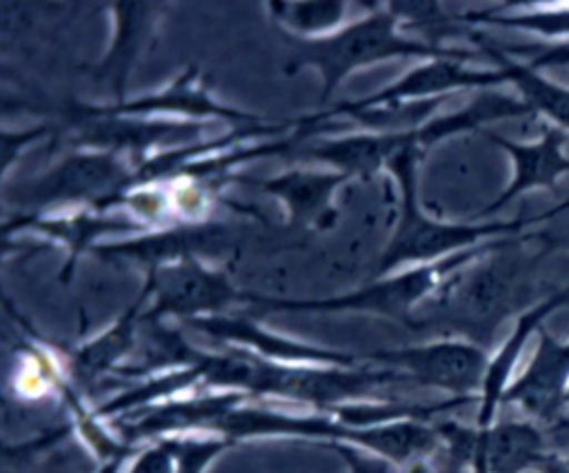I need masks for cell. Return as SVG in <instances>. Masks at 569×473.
Here are the masks:
<instances>
[{"mask_svg": "<svg viewBox=\"0 0 569 473\" xmlns=\"http://www.w3.org/2000/svg\"><path fill=\"white\" fill-rule=\"evenodd\" d=\"M565 409H567V413H565V415L569 417V391H567V397H565Z\"/></svg>", "mask_w": 569, "mask_h": 473, "instance_id": "d6a6232c", "label": "cell"}, {"mask_svg": "<svg viewBox=\"0 0 569 473\" xmlns=\"http://www.w3.org/2000/svg\"><path fill=\"white\" fill-rule=\"evenodd\" d=\"M71 127L78 129L80 144L96 147L102 151H142L153 142L173 140L182 135H196L200 127L193 124H173V122H140L131 115L102 113L98 107H73L64 109Z\"/></svg>", "mask_w": 569, "mask_h": 473, "instance_id": "5bb4252c", "label": "cell"}, {"mask_svg": "<svg viewBox=\"0 0 569 473\" xmlns=\"http://www.w3.org/2000/svg\"><path fill=\"white\" fill-rule=\"evenodd\" d=\"M447 444L449 462L473 473H527L547 451L540 426L531 420L493 422L487 429L456 422L433 424Z\"/></svg>", "mask_w": 569, "mask_h": 473, "instance_id": "5b68a950", "label": "cell"}, {"mask_svg": "<svg viewBox=\"0 0 569 473\" xmlns=\"http://www.w3.org/2000/svg\"><path fill=\"white\" fill-rule=\"evenodd\" d=\"M160 11H162L160 4H147V2L113 4L116 38L109 56L98 64L96 78L109 82L116 95V104L124 102L127 76L136 64L140 49L144 47V40L151 36V29Z\"/></svg>", "mask_w": 569, "mask_h": 473, "instance_id": "ac0fdd59", "label": "cell"}, {"mask_svg": "<svg viewBox=\"0 0 569 473\" xmlns=\"http://www.w3.org/2000/svg\"><path fill=\"white\" fill-rule=\"evenodd\" d=\"M347 180L349 175L340 171L316 173L293 169L271 180H251V184L280 198L289 211L291 224L329 229L338 220V211L331 204V193Z\"/></svg>", "mask_w": 569, "mask_h": 473, "instance_id": "2e32d148", "label": "cell"}, {"mask_svg": "<svg viewBox=\"0 0 569 473\" xmlns=\"http://www.w3.org/2000/svg\"><path fill=\"white\" fill-rule=\"evenodd\" d=\"M405 149H411V129L393 131V133H362V135H351L340 140H327L320 144L302 147L298 155L329 162L336 167V171L347 173L349 178L353 175L369 178L382 164H389V160Z\"/></svg>", "mask_w": 569, "mask_h": 473, "instance_id": "e0dca14e", "label": "cell"}, {"mask_svg": "<svg viewBox=\"0 0 569 473\" xmlns=\"http://www.w3.org/2000/svg\"><path fill=\"white\" fill-rule=\"evenodd\" d=\"M131 173L111 151H84L64 158L49 173H44L36 184L27 187L22 202L27 207H51L62 202L91 200V207L122 195L127 191Z\"/></svg>", "mask_w": 569, "mask_h": 473, "instance_id": "ba28073f", "label": "cell"}, {"mask_svg": "<svg viewBox=\"0 0 569 473\" xmlns=\"http://www.w3.org/2000/svg\"><path fill=\"white\" fill-rule=\"evenodd\" d=\"M551 244H553V249H556V246H560V249H562V246H567V249H569V238H565V240H556V238H551Z\"/></svg>", "mask_w": 569, "mask_h": 473, "instance_id": "1f68e13d", "label": "cell"}, {"mask_svg": "<svg viewBox=\"0 0 569 473\" xmlns=\"http://www.w3.org/2000/svg\"><path fill=\"white\" fill-rule=\"evenodd\" d=\"M422 151L420 149H405L389 160V171L398 178L402 202H400V218L396 231L382 251L378 269L373 278L391 275L402 264H427L451 253L471 249L493 238L502 235H518L525 227L533 222H542L540 215L518 218L507 222H440L427 218L416 198V169Z\"/></svg>", "mask_w": 569, "mask_h": 473, "instance_id": "3957f363", "label": "cell"}, {"mask_svg": "<svg viewBox=\"0 0 569 473\" xmlns=\"http://www.w3.org/2000/svg\"><path fill=\"white\" fill-rule=\"evenodd\" d=\"M536 238L538 231L509 235L493 251L449 275L427 300L431 302L429 318L413 322L411 329L442 324L480 346L489 342L500 322L516 313L533 291L536 266L551 251L547 244L527 253L522 246Z\"/></svg>", "mask_w": 569, "mask_h": 473, "instance_id": "6da1fadb", "label": "cell"}, {"mask_svg": "<svg viewBox=\"0 0 569 473\" xmlns=\"http://www.w3.org/2000/svg\"><path fill=\"white\" fill-rule=\"evenodd\" d=\"M565 211H569V198H565L560 204H556L553 209H549L547 213H540V215H542V220H549V218H553L558 213H565Z\"/></svg>", "mask_w": 569, "mask_h": 473, "instance_id": "4dcf8cb0", "label": "cell"}, {"mask_svg": "<svg viewBox=\"0 0 569 473\" xmlns=\"http://www.w3.org/2000/svg\"><path fill=\"white\" fill-rule=\"evenodd\" d=\"M151 295L149 286L142 289V295L133 302V306L100 338L87 342L84 346H80L73 355H71V371L73 378L78 382H91L96 378H100L107 371L118 369V360L131 349L133 344V329L136 322L142 320V315H138L140 306L144 304V300Z\"/></svg>", "mask_w": 569, "mask_h": 473, "instance_id": "7402d4cb", "label": "cell"}, {"mask_svg": "<svg viewBox=\"0 0 569 473\" xmlns=\"http://www.w3.org/2000/svg\"><path fill=\"white\" fill-rule=\"evenodd\" d=\"M473 42H478L480 51L487 53L498 69H502L511 84L518 87L520 98L531 107L533 113L547 118L549 124L569 131V87L560 84L551 78L540 76L536 69L527 67L525 62H516L511 56L498 49V44H491L489 40L480 38L473 31H467Z\"/></svg>", "mask_w": 569, "mask_h": 473, "instance_id": "ffe728a7", "label": "cell"}, {"mask_svg": "<svg viewBox=\"0 0 569 473\" xmlns=\"http://www.w3.org/2000/svg\"><path fill=\"white\" fill-rule=\"evenodd\" d=\"M562 306H569V284L553 291L551 295L542 298L540 302H533L529 309H525L518 315V320H516L511 333L507 335V340L489 358L485 382H482L480 397H478L476 426L487 429L496 422L498 406L502 404V395H505L507 386L511 384V375L516 371V364H518L529 338L542 329V322L556 309H562Z\"/></svg>", "mask_w": 569, "mask_h": 473, "instance_id": "7c38bea8", "label": "cell"}, {"mask_svg": "<svg viewBox=\"0 0 569 473\" xmlns=\"http://www.w3.org/2000/svg\"><path fill=\"white\" fill-rule=\"evenodd\" d=\"M469 58H456V56H442L431 58L409 73H405L398 82L389 84L376 95H369L358 107H387V104H400V102H416V100H429V98H442L451 91L460 89H493L498 84L509 82L507 73L502 69H469L462 62Z\"/></svg>", "mask_w": 569, "mask_h": 473, "instance_id": "8fae6325", "label": "cell"}, {"mask_svg": "<svg viewBox=\"0 0 569 473\" xmlns=\"http://www.w3.org/2000/svg\"><path fill=\"white\" fill-rule=\"evenodd\" d=\"M147 286L156 298L151 309L142 313V320L176 315L189 322L196 318L218 315L233 300L242 298L236 293L224 271L207 269L196 258L151 269Z\"/></svg>", "mask_w": 569, "mask_h": 473, "instance_id": "52a82bcc", "label": "cell"}, {"mask_svg": "<svg viewBox=\"0 0 569 473\" xmlns=\"http://www.w3.org/2000/svg\"><path fill=\"white\" fill-rule=\"evenodd\" d=\"M327 446H331L347 462L349 473H389V462L382 457H369L345 442H329Z\"/></svg>", "mask_w": 569, "mask_h": 473, "instance_id": "83f0119b", "label": "cell"}, {"mask_svg": "<svg viewBox=\"0 0 569 473\" xmlns=\"http://www.w3.org/2000/svg\"><path fill=\"white\" fill-rule=\"evenodd\" d=\"M531 107L522 98H513L507 93H498L491 89L480 91L465 109L447 113L442 118H436L431 122H425L416 129H411L413 135V149H427L429 144L453 135L462 131L478 129L480 124L496 122L502 118H516V115H531Z\"/></svg>", "mask_w": 569, "mask_h": 473, "instance_id": "44dd1931", "label": "cell"}, {"mask_svg": "<svg viewBox=\"0 0 569 473\" xmlns=\"http://www.w3.org/2000/svg\"><path fill=\"white\" fill-rule=\"evenodd\" d=\"M485 135L511 158L513 178L507 189L480 211V215L496 213L531 189H549L556 193L558 180L569 173V155H565L567 133L553 124H545L533 142H516L493 131H485Z\"/></svg>", "mask_w": 569, "mask_h": 473, "instance_id": "30bf717a", "label": "cell"}, {"mask_svg": "<svg viewBox=\"0 0 569 473\" xmlns=\"http://www.w3.org/2000/svg\"><path fill=\"white\" fill-rule=\"evenodd\" d=\"M33 224V229L38 231H44V233H51L60 240H64L76 253L82 251V246H87L91 242L93 235L102 233V231H109V229H124V227H131L127 224L124 220H104V218H98V215H89V213H82V215H76V218H60V220H29Z\"/></svg>", "mask_w": 569, "mask_h": 473, "instance_id": "d4e9b609", "label": "cell"}, {"mask_svg": "<svg viewBox=\"0 0 569 473\" xmlns=\"http://www.w3.org/2000/svg\"><path fill=\"white\" fill-rule=\"evenodd\" d=\"M567 391L569 340H558L547 329H540L536 351L525 371L507 386L502 404H516L536 422H556L567 413Z\"/></svg>", "mask_w": 569, "mask_h": 473, "instance_id": "9c48e42d", "label": "cell"}, {"mask_svg": "<svg viewBox=\"0 0 569 473\" xmlns=\"http://www.w3.org/2000/svg\"><path fill=\"white\" fill-rule=\"evenodd\" d=\"M531 473H569V455L547 449Z\"/></svg>", "mask_w": 569, "mask_h": 473, "instance_id": "f1b7e54d", "label": "cell"}, {"mask_svg": "<svg viewBox=\"0 0 569 473\" xmlns=\"http://www.w3.org/2000/svg\"><path fill=\"white\" fill-rule=\"evenodd\" d=\"M400 18L396 11L387 4L371 7V13L345 24L342 29L322 36V38H298L282 29V42L289 49V56L282 64V71L287 76L298 73L305 67H316L322 76V95L320 104H325L336 87L356 69L369 67L380 60L389 58H442V56H456V58H471V51L462 49H445L438 44L416 42L398 33Z\"/></svg>", "mask_w": 569, "mask_h": 473, "instance_id": "7a4b0ae2", "label": "cell"}, {"mask_svg": "<svg viewBox=\"0 0 569 473\" xmlns=\"http://www.w3.org/2000/svg\"><path fill=\"white\" fill-rule=\"evenodd\" d=\"M489 358L485 346L465 338H445L367 355L369 362L398 371L409 382L442 389L451 397H480Z\"/></svg>", "mask_w": 569, "mask_h": 473, "instance_id": "8992f818", "label": "cell"}, {"mask_svg": "<svg viewBox=\"0 0 569 473\" xmlns=\"http://www.w3.org/2000/svg\"><path fill=\"white\" fill-rule=\"evenodd\" d=\"M267 9L282 31L311 40L333 33V29L340 27L347 13V2H269Z\"/></svg>", "mask_w": 569, "mask_h": 473, "instance_id": "cb8c5ba5", "label": "cell"}, {"mask_svg": "<svg viewBox=\"0 0 569 473\" xmlns=\"http://www.w3.org/2000/svg\"><path fill=\"white\" fill-rule=\"evenodd\" d=\"M458 20L520 29L551 42L569 40V4H500L491 9L467 11L458 16Z\"/></svg>", "mask_w": 569, "mask_h": 473, "instance_id": "603a6c76", "label": "cell"}, {"mask_svg": "<svg viewBox=\"0 0 569 473\" xmlns=\"http://www.w3.org/2000/svg\"><path fill=\"white\" fill-rule=\"evenodd\" d=\"M407 473H433V469L420 457V460L409 462V471H407Z\"/></svg>", "mask_w": 569, "mask_h": 473, "instance_id": "f546056e", "label": "cell"}, {"mask_svg": "<svg viewBox=\"0 0 569 473\" xmlns=\"http://www.w3.org/2000/svg\"><path fill=\"white\" fill-rule=\"evenodd\" d=\"M507 56H527V67L540 69H567L569 71V40L560 42H529V44H509L498 47Z\"/></svg>", "mask_w": 569, "mask_h": 473, "instance_id": "484cf974", "label": "cell"}, {"mask_svg": "<svg viewBox=\"0 0 569 473\" xmlns=\"http://www.w3.org/2000/svg\"><path fill=\"white\" fill-rule=\"evenodd\" d=\"M100 111L113 113V115H144V113H158V111H180V113H191V115H213V118H229V120H244V122L260 120L253 113L229 109V107H222L216 100H211L209 87L200 82L198 69H189L171 87H167L158 93H151V95H144L138 100H129L122 104H113V107H107Z\"/></svg>", "mask_w": 569, "mask_h": 473, "instance_id": "d6986e66", "label": "cell"}, {"mask_svg": "<svg viewBox=\"0 0 569 473\" xmlns=\"http://www.w3.org/2000/svg\"><path fill=\"white\" fill-rule=\"evenodd\" d=\"M129 473H176V453L171 437L147 446Z\"/></svg>", "mask_w": 569, "mask_h": 473, "instance_id": "4316f807", "label": "cell"}, {"mask_svg": "<svg viewBox=\"0 0 569 473\" xmlns=\"http://www.w3.org/2000/svg\"><path fill=\"white\" fill-rule=\"evenodd\" d=\"M227 249V229L213 222L180 224L176 229L156 231L136 240L116 242L98 249L102 258H127L151 264L149 269L167 266L169 262H182L198 253L211 255Z\"/></svg>", "mask_w": 569, "mask_h": 473, "instance_id": "4fadbf2b", "label": "cell"}, {"mask_svg": "<svg viewBox=\"0 0 569 473\" xmlns=\"http://www.w3.org/2000/svg\"><path fill=\"white\" fill-rule=\"evenodd\" d=\"M187 324L207 335L249 346L256 353H260L264 358H273V360L325 364V366H347V369H353L358 362V358L349 355V353L329 351V349H320V346H311V344H302L296 340L273 335L247 318L209 315V318L189 320Z\"/></svg>", "mask_w": 569, "mask_h": 473, "instance_id": "9a60e30c", "label": "cell"}, {"mask_svg": "<svg viewBox=\"0 0 569 473\" xmlns=\"http://www.w3.org/2000/svg\"><path fill=\"white\" fill-rule=\"evenodd\" d=\"M505 238H493L482 244H476L471 249L451 253L447 258H440L436 262L418 264L409 271H400L396 275L376 278V282L345 293L336 298H322V300H276V298H262V295H244V300H253L264 311H371L380 315H389L407 326L413 322L416 306L425 304L440 284L458 273L460 269L473 264L489 251H493Z\"/></svg>", "mask_w": 569, "mask_h": 473, "instance_id": "277c9868", "label": "cell"}]
</instances>
